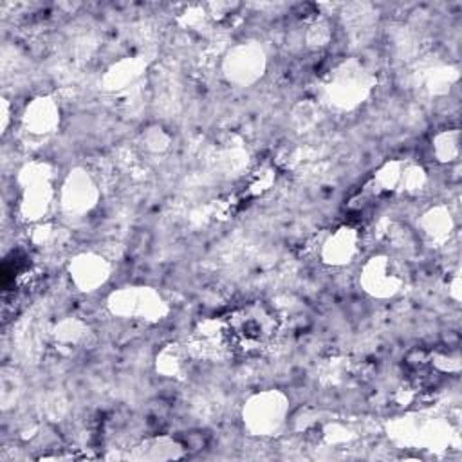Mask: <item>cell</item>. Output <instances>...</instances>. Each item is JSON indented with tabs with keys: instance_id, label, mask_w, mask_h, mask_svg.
Listing matches in <instances>:
<instances>
[{
	"instance_id": "obj_1",
	"label": "cell",
	"mask_w": 462,
	"mask_h": 462,
	"mask_svg": "<svg viewBox=\"0 0 462 462\" xmlns=\"http://www.w3.org/2000/svg\"><path fill=\"white\" fill-rule=\"evenodd\" d=\"M271 334H273L271 318H267L262 310L260 312L244 310L238 316H235L229 327L231 341L244 350L263 346L265 341L271 337Z\"/></svg>"
}]
</instances>
